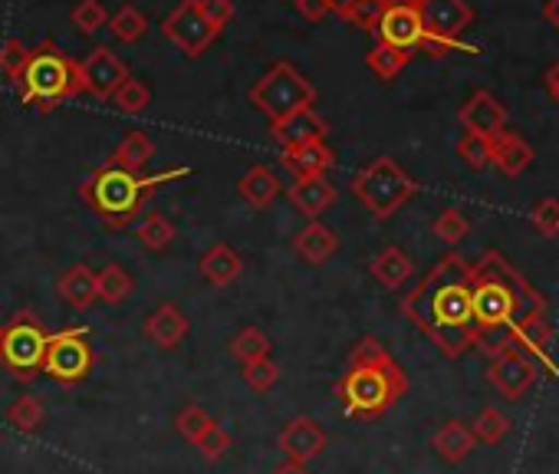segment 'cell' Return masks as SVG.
<instances>
[{
    "label": "cell",
    "instance_id": "1",
    "mask_svg": "<svg viewBox=\"0 0 559 474\" xmlns=\"http://www.w3.org/2000/svg\"><path fill=\"white\" fill-rule=\"evenodd\" d=\"M402 313L415 323L448 359L477 346L471 313V264L461 254H444L418 284L402 297Z\"/></svg>",
    "mask_w": 559,
    "mask_h": 474
},
{
    "label": "cell",
    "instance_id": "2",
    "mask_svg": "<svg viewBox=\"0 0 559 474\" xmlns=\"http://www.w3.org/2000/svg\"><path fill=\"white\" fill-rule=\"evenodd\" d=\"M543 307L546 300L503 261V254L487 251L480 264L471 268V313L477 327V346L484 353L497 356L500 349L513 346L510 327Z\"/></svg>",
    "mask_w": 559,
    "mask_h": 474
},
{
    "label": "cell",
    "instance_id": "3",
    "mask_svg": "<svg viewBox=\"0 0 559 474\" xmlns=\"http://www.w3.org/2000/svg\"><path fill=\"white\" fill-rule=\"evenodd\" d=\"M408 392V379L395 356L376 340L362 336L349 353V369L336 382L340 405L349 418H379Z\"/></svg>",
    "mask_w": 559,
    "mask_h": 474
},
{
    "label": "cell",
    "instance_id": "4",
    "mask_svg": "<svg viewBox=\"0 0 559 474\" xmlns=\"http://www.w3.org/2000/svg\"><path fill=\"white\" fill-rule=\"evenodd\" d=\"M185 175H191L188 165L145 175V171H129V168H119L116 162H106V165L93 168L80 181V198L93 208V214L106 227L119 230V227L132 224L142 214V208L148 204V198L158 188H165V185H171V181H178Z\"/></svg>",
    "mask_w": 559,
    "mask_h": 474
},
{
    "label": "cell",
    "instance_id": "5",
    "mask_svg": "<svg viewBox=\"0 0 559 474\" xmlns=\"http://www.w3.org/2000/svg\"><path fill=\"white\" fill-rule=\"evenodd\" d=\"M14 86L27 106H34L37 112H53L57 106L83 93L80 63L67 57L53 40H44L31 50V60Z\"/></svg>",
    "mask_w": 559,
    "mask_h": 474
},
{
    "label": "cell",
    "instance_id": "6",
    "mask_svg": "<svg viewBox=\"0 0 559 474\" xmlns=\"http://www.w3.org/2000/svg\"><path fill=\"white\" fill-rule=\"evenodd\" d=\"M50 330L34 310H17L4 327H0V366L14 379L34 382L44 376Z\"/></svg>",
    "mask_w": 559,
    "mask_h": 474
},
{
    "label": "cell",
    "instance_id": "7",
    "mask_svg": "<svg viewBox=\"0 0 559 474\" xmlns=\"http://www.w3.org/2000/svg\"><path fill=\"white\" fill-rule=\"evenodd\" d=\"M250 103L270 119V126H276L300 109H313L317 106V86L294 63L280 60L253 83Z\"/></svg>",
    "mask_w": 559,
    "mask_h": 474
},
{
    "label": "cell",
    "instance_id": "8",
    "mask_svg": "<svg viewBox=\"0 0 559 474\" xmlns=\"http://www.w3.org/2000/svg\"><path fill=\"white\" fill-rule=\"evenodd\" d=\"M418 181L389 155L372 158L356 178H353V194L366 204V211L376 221H389L408 198H415Z\"/></svg>",
    "mask_w": 559,
    "mask_h": 474
},
{
    "label": "cell",
    "instance_id": "9",
    "mask_svg": "<svg viewBox=\"0 0 559 474\" xmlns=\"http://www.w3.org/2000/svg\"><path fill=\"white\" fill-rule=\"evenodd\" d=\"M96 363V353L90 346V327H67L60 333H50L47 356H44V376L53 379L63 389H73L90 379Z\"/></svg>",
    "mask_w": 559,
    "mask_h": 474
},
{
    "label": "cell",
    "instance_id": "10",
    "mask_svg": "<svg viewBox=\"0 0 559 474\" xmlns=\"http://www.w3.org/2000/svg\"><path fill=\"white\" fill-rule=\"evenodd\" d=\"M162 34H165L185 57H191V60H198V57L221 37V31H214V27L204 21V14L198 11V0H181V4L165 17Z\"/></svg>",
    "mask_w": 559,
    "mask_h": 474
},
{
    "label": "cell",
    "instance_id": "11",
    "mask_svg": "<svg viewBox=\"0 0 559 474\" xmlns=\"http://www.w3.org/2000/svg\"><path fill=\"white\" fill-rule=\"evenodd\" d=\"M418 17H421L425 37L444 40V44H461L464 31L474 24V11L467 0H421Z\"/></svg>",
    "mask_w": 559,
    "mask_h": 474
},
{
    "label": "cell",
    "instance_id": "12",
    "mask_svg": "<svg viewBox=\"0 0 559 474\" xmlns=\"http://www.w3.org/2000/svg\"><path fill=\"white\" fill-rule=\"evenodd\" d=\"M490 382L497 386V392L510 402L523 399L526 389L536 382V366L526 359V353L520 346H507L497 356H490V369H487Z\"/></svg>",
    "mask_w": 559,
    "mask_h": 474
},
{
    "label": "cell",
    "instance_id": "13",
    "mask_svg": "<svg viewBox=\"0 0 559 474\" xmlns=\"http://www.w3.org/2000/svg\"><path fill=\"white\" fill-rule=\"evenodd\" d=\"M80 80H83V93L96 96L99 103H109L112 93L129 80V70L109 47H96L80 63Z\"/></svg>",
    "mask_w": 559,
    "mask_h": 474
},
{
    "label": "cell",
    "instance_id": "14",
    "mask_svg": "<svg viewBox=\"0 0 559 474\" xmlns=\"http://www.w3.org/2000/svg\"><path fill=\"white\" fill-rule=\"evenodd\" d=\"M276 445H280V451H284L287 461L307 464V461H313V458L323 454V448H326V431H323V425H320L317 418L297 415V418H290L284 428H280Z\"/></svg>",
    "mask_w": 559,
    "mask_h": 474
},
{
    "label": "cell",
    "instance_id": "15",
    "mask_svg": "<svg viewBox=\"0 0 559 474\" xmlns=\"http://www.w3.org/2000/svg\"><path fill=\"white\" fill-rule=\"evenodd\" d=\"M376 34H379V44H389L395 50H408V54L418 50L421 40H425L418 8H385Z\"/></svg>",
    "mask_w": 559,
    "mask_h": 474
},
{
    "label": "cell",
    "instance_id": "16",
    "mask_svg": "<svg viewBox=\"0 0 559 474\" xmlns=\"http://www.w3.org/2000/svg\"><path fill=\"white\" fill-rule=\"evenodd\" d=\"M461 126L471 132V135H477V139H497L503 129H507V112H503V106L487 93V90H477L467 103H464V109H461Z\"/></svg>",
    "mask_w": 559,
    "mask_h": 474
},
{
    "label": "cell",
    "instance_id": "17",
    "mask_svg": "<svg viewBox=\"0 0 559 474\" xmlns=\"http://www.w3.org/2000/svg\"><path fill=\"white\" fill-rule=\"evenodd\" d=\"M510 333H513V346H520L523 353H533L536 359L546 363V369H549L552 376H559V366H556V359L549 356L552 327H549V320H546V307H543V310H533V313H526V317H520V320L510 327Z\"/></svg>",
    "mask_w": 559,
    "mask_h": 474
},
{
    "label": "cell",
    "instance_id": "18",
    "mask_svg": "<svg viewBox=\"0 0 559 474\" xmlns=\"http://www.w3.org/2000/svg\"><path fill=\"white\" fill-rule=\"evenodd\" d=\"M273 139L280 142V149H297V145H310V142H326V119L317 109H300L290 119L270 126Z\"/></svg>",
    "mask_w": 559,
    "mask_h": 474
},
{
    "label": "cell",
    "instance_id": "19",
    "mask_svg": "<svg viewBox=\"0 0 559 474\" xmlns=\"http://www.w3.org/2000/svg\"><path fill=\"white\" fill-rule=\"evenodd\" d=\"M280 165H284L294 178H326L330 168L336 165V152L326 142H310V145L284 149Z\"/></svg>",
    "mask_w": 559,
    "mask_h": 474
},
{
    "label": "cell",
    "instance_id": "20",
    "mask_svg": "<svg viewBox=\"0 0 559 474\" xmlns=\"http://www.w3.org/2000/svg\"><path fill=\"white\" fill-rule=\"evenodd\" d=\"M287 198L304 217L320 221V214L336 204V188L330 185V178H294Z\"/></svg>",
    "mask_w": 559,
    "mask_h": 474
},
{
    "label": "cell",
    "instance_id": "21",
    "mask_svg": "<svg viewBox=\"0 0 559 474\" xmlns=\"http://www.w3.org/2000/svg\"><path fill=\"white\" fill-rule=\"evenodd\" d=\"M145 336L158 346V349H175L188 333H191V323L188 317L181 313V307L175 304H162L148 320H145Z\"/></svg>",
    "mask_w": 559,
    "mask_h": 474
},
{
    "label": "cell",
    "instance_id": "22",
    "mask_svg": "<svg viewBox=\"0 0 559 474\" xmlns=\"http://www.w3.org/2000/svg\"><path fill=\"white\" fill-rule=\"evenodd\" d=\"M294 251L313 264V268H323L336 251H340V237L333 227H326L323 221H310L297 237H294Z\"/></svg>",
    "mask_w": 559,
    "mask_h": 474
},
{
    "label": "cell",
    "instance_id": "23",
    "mask_svg": "<svg viewBox=\"0 0 559 474\" xmlns=\"http://www.w3.org/2000/svg\"><path fill=\"white\" fill-rule=\"evenodd\" d=\"M237 194H240L250 208L263 211V208H270L280 194H284V181H280V175H276L273 168H266V165H250V168L243 171V178L237 181Z\"/></svg>",
    "mask_w": 559,
    "mask_h": 474
},
{
    "label": "cell",
    "instance_id": "24",
    "mask_svg": "<svg viewBox=\"0 0 559 474\" xmlns=\"http://www.w3.org/2000/svg\"><path fill=\"white\" fill-rule=\"evenodd\" d=\"M490 162H493L503 175L516 178V175H523V171L530 168L533 149L526 145V139H520L516 132H507V129H503L497 139H490Z\"/></svg>",
    "mask_w": 559,
    "mask_h": 474
},
{
    "label": "cell",
    "instance_id": "25",
    "mask_svg": "<svg viewBox=\"0 0 559 474\" xmlns=\"http://www.w3.org/2000/svg\"><path fill=\"white\" fill-rule=\"evenodd\" d=\"M198 271H201V277H204L211 287H227V284H234V281L240 277L243 261H240V254H237L234 248L214 245V248H207V251L201 254Z\"/></svg>",
    "mask_w": 559,
    "mask_h": 474
},
{
    "label": "cell",
    "instance_id": "26",
    "mask_svg": "<svg viewBox=\"0 0 559 474\" xmlns=\"http://www.w3.org/2000/svg\"><path fill=\"white\" fill-rule=\"evenodd\" d=\"M60 297L73 307V310H90L99 297H96V271H90L86 264H73L60 284H57Z\"/></svg>",
    "mask_w": 559,
    "mask_h": 474
},
{
    "label": "cell",
    "instance_id": "27",
    "mask_svg": "<svg viewBox=\"0 0 559 474\" xmlns=\"http://www.w3.org/2000/svg\"><path fill=\"white\" fill-rule=\"evenodd\" d=\"M474 435H471V428L461 422V418H451V422H444L438 431H435V438H431V448L444 458V461H451V464H457V461H464L471 451H474Z\"/></svg>",
    "mask_w": 559,
    "mask_h": 474
},
{
    "label": "cell",
    "instance_id": "28",
    "mask_svg": "<svg viewBox=\"0 0 559 474\" xmlns=\"http://www.w3.org/2000/svg\"><path fill=\"white\" fill-rule=\"evenodd\" d=\"M369 271H372V277H376L382 287L399 291V287L412 277V258H408L402 248H385V251L376 254V261L369 264Z\"/></svg>",
    "mask_w": 559,
    "mask_h": 474
},
{
    "label": "cell",
    "instance_id": "29",
    "mask_svg": "<svg viewBox=\"0 0 559 474\" xmlns=\"http://www.w3.org/2000/svg\"><path fill=\"white\" fill-rule=\"evenodd\" d=\"M152 155H155V142L145 132H126L122 142L112 149L109 162H116L119 168H129V171H145Z\"/></svg>",
    "mask_w": 559,
    "mask_h": 474
},
{
    "label": "cell",
    "instance_id": "30",
    "mask_svg": "<svg viewBox=\"0 0 559 474\" xmlns=\"http://www.w3.org/2000/svg\"><path fill=\"white\" fill-rule=\"evenodd\" d=\"M135 291V281L129 277V271L122 264H106L103 271H96V297L109 307H119L129 300V294Z\"/></svg>",
    "mask_w": 559,
    "mask_h": 474
},
{
    "label": "cell",
    "instance_id": "31",
    "mask_svg": "<svg viewBox=\"0 0 559 474\" xmlns=\"http://www.w3.org/2000/svg\"><path fill=\"white\" fill-rule=\"evenodd\" d=\"M135 234H139V241H142L148 251H165V248L175 241V224H171V217H165L162 211H148V214L139 221Z\"/></svg>",
    "mask_w": 559,
    "mask_h": 474
},
{
    "label": "cell",
    "instance_id": "32",
    "mask_svg": "<svg viewBox=\"0 0 559 474\" xmlns=\"http://www.w3.org/2000/svg\"><path fill=\"white\" fill-rule=\"evenodd\" d=\"M109 31L119 44H135L148 34V17L135 8V4H122L112 17H109Z\"/></svg>",
    "mask_w": 559,
    "mask_h": 474
},
{
    "label": "cell",
    "instance_id": "33",
    "mask_svg": "<svg viewBox=\"0 0 559 474\" xmlns=\"http://www.w3.org/2000/svg\"><path fill=\"white\" fill-rule=\"evenodd\" d=\"M273 349V343L266 340L263 330L257 327H243L234 340H230V356L243 366V363H257V359H266Z\"/></svg>",
    "mask_w": 559,
    "mask_h": 474
},
{
    "label": "cell",
    "instance_id": "34",
    "mask_svg": "<svg viewBox=\"0 0 559 474\" xmlns=\"http://www.w3.org/2000/svg\"><path fill=\"white\" fill-rule=\"evenodd\" d=\"M408 60H412V54L408 50H395V47H389V44H376L372 50H369V57H366V63H369V70L379 76V80H395L405 67H408Z\"/></svg>",
    "mask_w": 559,
    "mask_h": 474
},
{
    "label": "cell",
    "instance_id": "35",
    "mask_svg": "<svg viewBox=\"0 0 559 474\" xmlns=\"http://www.w3.org/2000/svg\"><path fill=\"white\" fill-rule=\"evenodd\" d=\"M8 422L17 428V431H37L44 422H47V408L37 395H21L11 408H8Z\"/></svg>",
    "mask_w": 559,
    "mask_h": 474
},
{
    "label": "cell",
    "instance_id": "36",
    "mask_svg": "<svg viewBox=\"0 0 559 474\" xmlns=\"http://www.w3.org/2000/svg\"><path fill=\"white\" fill-rule=\"evenodd\" d=\"M467 428H471L474 441H480V445H497V441H503V435L510 431V418H507L500 408H484V412H477V418H474Z\"/></svg>",
    "mask_w": 559,
    "mask_h": 474
},
{
    "label": "cell",
    "instance_id": "37",
    "mask_svg": "<svg viewBox=\"0 0 559 474\" xmlns=\"http://www.w3.org/2000/svg\"><path fill=\"white\" fill-rule=\"evenodd\" d=\"M336 14L346 24L359 27V31H376L382 14H385V8H382V0H349V4H343Z\"/></svg>",
    "mask_w": 559,
    "mask_h": 474
},
{
    "label": "cell",
    "instance_id": "38",
    "mask_svg": "<svg viewBox=\"0 0 559 474\" xmlns=\"http://www.w3.org/2000/svg\"><path fill=\"white\" fill-rule=\"evenodd\" d=\"M112 103H116V109H119V112H126V116H139V112H145V109H148V103H152V90H148L142 80L129 76V80L112 93Z\"/></svg>",
    "mask_w": 559,
    "mask_h": 474
},
{
    "label": "cell",
    "instance_id": "39",
    "mask_svg": "<svg viewBox=\"0 0 559 474\" xmlns=\"http://www.w3.org/2000/svg\"><path fill=\"white\" fill-rule=\"evenodd\" d=\"M70 21H73V27L80 34H96V31H103L109 24V14L103 8V0H80V4L73 8V14H70Z\"/></svg>",
    "mask_w": 559,
    "mask_h": 474
},
{
    "label": "cell",
    "instance_id": "40",
    "mask_svg": "<svg viewBox=\"0 0 559 474\" xmlns=\"http://www.w3.org/2000/svg\"><path fill=\"white\" fill-rule=\"evenodd\" d=\"M243 372V382L253 389V392H270L276 382H280V366L266 356V359H257V363H243L240 366Z\"/></svg>",
    "mask_w": 559,
    "mask_h": 474
},
{
    "label": "cell",
    "instance_id": "41",
    "mask_svg": "<svg viewBox=\"0 0 559 474\" xmlns=\"http://www.w3.org/2000/svg\"><path fill=\"white\" fill-rule=\"evenodd\" d=\"M467 230H471V224H467V217L457 208H448V211H441L435 217V237H438V241H444V245L464 241Z\"/></svg>",
    "mask_w": 559,
    "mask_h": 474
},
{
    "label": "cell",
    "instance_id": "42",
    "mask_svg": "<svg viewBox=\"0 0 559 474\" xmlns=\"http://www.w3.org/2000/svg\"><path fill=\"white\" fill-rule=\"evenodd\" d=\"M211 422H214V418H211L201 405H194V402H191V405H185V408L175 415V428H178V435H181L185 441H191V445L204 435V428H207Z\"/></svg>",
    "mask_w": 559,
    "mask_h": 474
},
{
    "label": "cell",
    "instance_id": "43",
    "mask_svg": "<svg viewBox=\"0 0 559 474\" xmlns=\"http://www.w3.org/2000/svg\"><path fill=\"white\" fill-rule=\"evenodd\" d=\"M27 60H31V47L27 44H21L14 37L0 44V73H4L11 83H17V76L24 73Z\"/></svg>",
    "mask_w": 559,
    "mask_h": 474
},
{
    "label": "cell",
    "instance_id": "44",
    "mask_svg": "<svg viewBox=\"0 0 559 474\" xmlns=\"http://www.w3.org/2000/svg\"><path fill=\"white\" fill-rule=\"evenodd\" d=\"M194 448H198L207 461H221V458L227 454V448H230V435H227V428H224L221 422H211V425L204 428V435L194 441Z\"/></svg>",
    "mask_w": 559,
    "mask_h": 474
},
{
    "label": "cell",
    "instance_id": "45",
    "mask_svg": "<svg viewBox=\"0 0 559 474\" xmlns=\"http://www.w3.org/2000/svg\"><path fill=\"white\" fill-rule=\"evenodd\" d=\"M457 155L464 158L467 168L480 171V168L490 165V142H487V139H477V135H471V132H464V139L457 142Z\"/></svg>",
    "mask_w": 559,
    "mask_h": 474
},
{
    "label": "cell",
    "instance_id": "46",
    "mask_svg": "<svg viewBox=\"0 0 559 474\" xmlns=\"http://www.w3.org/2000/svg\"><path fill=\"white\" fill-rule=\"evenodd\" d=\"M533 227L543 234V237H556L559 234V198H543L536 208H533Z\"/></svg>",
    "mask_w": 559,
    "mask_h": 474
},
{
    "label": "cell",
    "instance_id": "47",
    "mask_svg": "<svg viewBox=\"0 0 559 474\" xmlns=\"http://www.w3.org/2000/svg\"><path fill=\"white\" fill-rule=\"evenodd\" d=\"M198 11L214 31H224V24L234 21V0H198Z\"/></svg>",
    "mask_w": 559,
    "mask_h": 474
},
{
    "label": "cell",
    "instance_id": "48",
    "mask_svg": "<svg viewBox=\"0 0 559 474\" xmlns=\"http://www.w3.org/2000/svg\"><path fill=\"white\" fill-rule=\"evenodd\" d=\"M294 4H297L300 17L310 21V24H320V21H326V17L333 14V4H330V0H294Z\"/></svg>",
    "mask_w": 559,
    "mask_h": 474
},
{
    "label": "cell",
    "instance_id": "49",
    "mask_svg": "<svg viewBox=\"0 0 559 474\" xmlns=\"http://www.w3.org/2000/svg\"><path fill=\"white\" fill-rule=\"evenodd\" d=\"M546 90L552 93V99L559 103V63H552L549 67V73H546Z\"/></svg>",
    "mask_w": 559,
    "mask_h": 474
},
{
    "label": "cell",
    "instance_id": "50",
    "mask_svg": "<svg viewBox=\"0 0 559 474\" xmlns=\"http://www.w3.org/2000/svg\"><path fill=\"white\" fill-rule=\"evenodd\" d=\"M543 17L559 31V0H546V8H543Z\"/></svg>",
    "mask_w": 559,
    "mask_h": 474
},
{
    "label": "cell",
    "instance_id": "51",
    "mask_svg": "<svg viewBox=\"0 0 559 474\" xmlns=\"http://www.w3.org/2000/svg\"><path fill=\"white\" fill-rule=\"evenodd\" d=\"M273 474H310V471H307V464H294V461H287V464H280Z\"/></svg>",
    "mask_w": 559,
    "mask_h": 474
},
{
    "label": "cell",
    "instance_id": "52",
    "mask_svg": "<svg viewBox=\"0 0 559 474\" xmlns=\"http://www.w3.org/2000/svg\"><path fill=\"white\" fill-rule=\"evenodd\" d=\"M421 0H382V8H418Z\"/></svg>",
    "mask_w": 559,
    "mask_h": 474
},
{
    "label": "cell",
    "instance_id": "53",
    "mask_svg": "<svg viewBox=\"0 0 559 474\" xmlns=\"http://www.w3.org/2000/svg\"><path fill=\"white\" fill-rule=\"evenodd\" d=\"M330 4H333V14H336V11H340L343 4H349V0H330Z\"/></svg>",
    "mask_w": 559,
    "mask_h": 474
}]
</instances>
